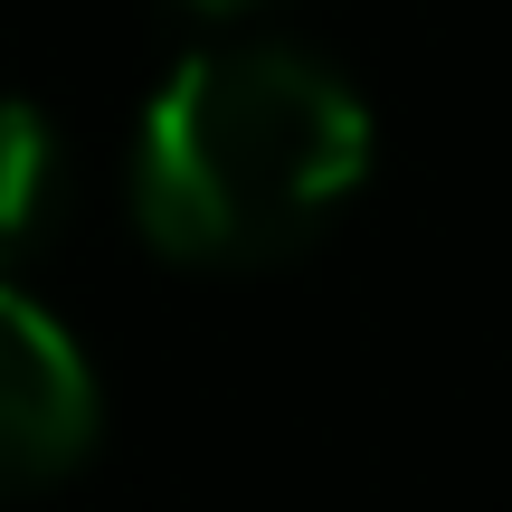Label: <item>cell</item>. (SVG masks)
<instances>
[{
	"instance_id": "cell-3",
	"label": "cell",
	"mask_w": 512,
	"mask_h": 512,
	"mask_svg": "<svg viewBox=\"0 0 512 512\" xmlns=\"http://www.w3.org/2000/svg\"><path fill=\"white\" fill-rule=\"evenodd\" d=\"M57 219H67V133L48 105L0 95V266L38 256Z\"/></svg>"
},
{
	"instance_id": "cell-2",
	"label": "cell",
	"mask_w": 512,
	"mask_h": 512,
	"mask_svg": "<svg viewBox=\"0 0 512 512\" xmlns=\"http://www.w3.org/2000/svg\"><path fill=\"white\" fill-rule=\"evenodd\" d=\"M95 427H105V399H95L76 332L29 285L0 275V494H38L76 475L95 456Z\"/></svg>"
},
{
	"instance_id": "cell-4",
	"label": "cell",
	"mask_w": 512,
	"mask_h": 512,
	"mask_svg": "<svg viewBox=\"0 0 512 512\" xmlns=\"http://www.w3.org/2000/svg\"><path fill=\"white\" fill-rule=\"evenodd\" d=\"M171 10H190V19H256V10H275V0H171Z\"/></svg>"
},
{
	"instance_id": "cell-1",
	"label": "cell",
	"mask_w": 512,
	"mask_h": 512,
	"mask_svg": "<svg viewBox=\"0 0 512 512\" xmlns=\"http://www.w3.org/2000/svg\"><path fill=\"white\" fill-rule=\"evenodd\" d=\"M370 105L342 67L285 38L190 48L133 114L124 200L181 266H266L313 247L370 181Z\"/></svg>"
}]
</instances>
